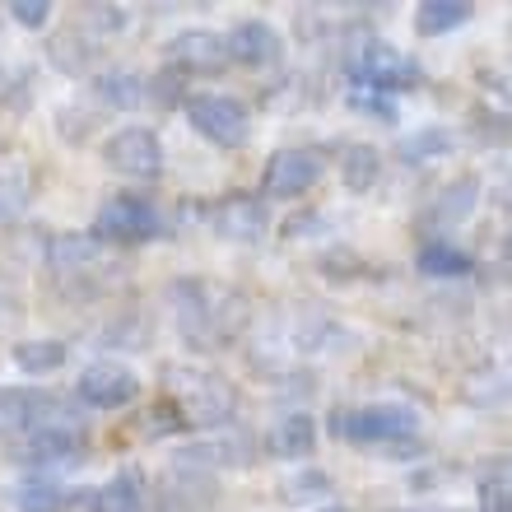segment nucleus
<instances>
[{"mask_svg": "<svg viewBox=\"0 0 512 512\" xmlns=\"http://www.w3.org/2000/svg\"><path fill=\"white\" fill-rule=\"evenodd\" d=\"M168 382H173V410L182 415V424L191 429H210V424H224L233 415V387L215 373H201V368H168Z\"/></svg>", "mask_w": 512, "mask_h": 512, "instance_id": "f257e3e1", "label": "nucleus"}, {"mask_svg": "<svg viewBox=\"0 0 512 512\" xmlns=\"http://www.w3.org/2000/svg\"><path fill=\"white\" fill-rule=\"evenodd\" d=\"M419 419L415 410L405 405H368V410H345V415H331V433L345 438V443H364V447H396L405 438H415Z\"/></svg>", "mask_w": 512, "mask_h": 512, "instance_id": "f03ea898", "label": "nucleus"}, {"mask_svg": "<svg viewBox=\"0 0 512 512\" xmlns=\"http://www.w3.org/2000/svg\"><path fill=\"white\" fill-rule=\"evenodd\" d=\"M159 233V210H154V201H145V196H112V201H103V210H98L94 219V238L98 243H117V247H135V243H149Z\"/></svg>", "mask_w": 512, "mask_h": 512, "instance_id": "7ed1b4c3", "label": "nucleus"}, {"mask_svg": "<svg viewBox=\"0 0 512 512\" xmlns=\"http://www.w3.org/2000/svg\"><path fill=\"white\" fill-rule=\"evenodd\" d=\"M187 122L196 126L210 145H224V149H243L247 135H252V117H247V108L229 94L187 98Z\"/></svg>", "mask_w": 512, "mask_h": 512, "instance_id": "20e7f679", "label": "nucleus"}, {"mask_svg": "<svg viewBox=\"0 0 512 512\" xmlns=\"http://www.w3.org/2000/svg\"><path fill=\"white\" fill-rule=\"evenodd\" d=\"M350 75L354 89H373V94H401V89H415L424 80V70L415 61H405L387 42H368L364 52L350 61Z\"/></svg>", "mask_w": 512, "mask_h": 512, "instance_id": "39448f33", "label": "nucleus"}, {"mask_svg": "<svg viewBox=\"0 0 512 512\" xmlns=\"http://www.w3.org/2000/svg\"><path fill=\"white\" fill-rule=\"evenodd\" d=\"M103 163H108L112 173H126V177H159L163 145H159V135L145 131V126H126V131L103 140Z\"/></svg>", "mask_w": 512, "mask_h": 512, "instance_id": "423d86ee", "label": "nucleus"}, {"mask_svg": "<svg viewBox=\"0 0 512 512\" xmlns=\"http://www.w3.org/2000/svg\"><path fill=\"white\" fill-rule=\"evenodd\" d=\"M168 66L187 80V75H224L229 66V42L219 38V33H205V28H187V33H177L168 47Z\"/></svg>", "mask_w": 512, "mask_h": 512, "instance_id": "0eeeda50", "label": "nucleus"}, {"mask_svg": "<svg viewBox=\"0 0 512 512\" xmlns=\"http://www.w3.org/2000/svg\"><path fill=\"white\" fill-rule=\"evenodd\" d=\"M322 177V159L312 149H280L266 159V173H261V191L275 196V201H294L308 187H317Z\"/></svg>", "mask_w": 512, "mask_h": 512, "instance_id": "6e6552de", "label": "nucleus"}, {"mask_svg": "<svg viewBox=\"0 0 512 512\" xmlns=\"http://www.w3.org/2000/svg\"><path fill=\"white\" fill-rule=\"evenodd\" d=\"M75 396L84 405H94V410H122V405H131L140 396V378L126 364H94L80 373Z\"/></svg>", "mask_w": 512, "mask_h": 512, "instance_id": "1a4fd4ad", "label": "nucleus"}, {"mask_svg": "<svg viewBox=\"0 0 512 512\" xmlns=\"http://www.w3.org/2000/svg\"><path fill=\"white\" fill-rule=\"evenodd\" d=\"M84 452V429H28L10 443V457L24 466H66Z\"/></svg>", "mask_w": 512, "mask_h": 512, "instance_id": "9d476101", "label": "nucleus"}, {"mask_svg": "<svg viewBox=\"0 0 512 512\" xmlns=\"http://www.w3.org/2000/svg\"><path fill=\"white\" fill-rule=\"evenodd\" d=\"M210 224H215L219 238H233V243H256V238H266V205L247 196V191H233L224 201L210 205Z\"/></svg>", "mask_w": 512, "mask_h": 512, "instance_id": "9b49d317", "label": "nucleus"}, {"mask_svg": "<svg viewBox=\"0 0 512 512\" xmlns=\"http://www.w3.org/2000/svg\"><path fill=\"white\" fill-rule=\"evenodd\" d=\"M224 42H229V61H238V66H252V70L280 66V56H284L280 33H275L266 19H243V24L233 28Z\"/></svg>", "mask_w": 512, "mask_h": 512, "instance_id": "f8f14e48", "label": "nucleus"}, {"mask_svg": "<svg viewBox=\"0 0 512 512\" xmlns=\"http://www.w3.org/2000/svg\"><path fill=\"white\" fill-rule=\"evenodd\" d=\"M317 447V424L308 415H284L280 424H270L266 452L270 457H308Z\"/></svg>", "mask_w": 512, "mask_h": 512, "instance_id": "ddd939ff", "label": "nucleus"}, {"mask_svg": "<svg viewBox=\"0 0 512 512\" xmlns=\"http://www.w3.org/2000/svg\"><path fill=\"white\" fill-rule=\"evenodd\" d=\"M475 5L471 0H424L415 10V28L424 33V38H443V33H452V28L471 24Z\"/></svg>", "mask_w": 512, "mask_h": 512, "instance_id": "4468645a", "label": "nucleus"}, {"mask_svg": "<svg viewBox=\"0 0 512 512\" xmlns=\"http://www.w3.org/2000/svg\"><path fill=\"white\" fill-rule=\"evenodd\" d=\"M419 270L424 275H433V280H461V275H471L475 270V261L461 247H452L447 238H429V243L419 247Z\"/></svg>", "mask_w": 512, "mask_h": 512, "instance_id": "2eb2a0df", "label": "nucleus"}, {"mask_svg": "<svg viewBox=\"0 0 512 512\" xmlns=\"http://www.w3.org/2000/svg\"><path fill=\"white\" fill-rule=\"evenodd\" d=\"M145 508V480L140 471H117L94 494V512H140Z\"/></svg>", "mask_w": 512, "mask_h": 512, "instance_id": "dca6fc26", "label": "nucleus"}, {"mask_svg": "<svg viewBox=\"0 0 512 512\" xmlns=\"http://www.w3.org/2000/svg\"><path fill=\"white\" fill-rule=\"evenodd\" d=\"M378 173H382V154L373 145H345L340 154V182L350 191H368L378 187Z\"/></svg>", "mask_w": 512, "mask_h": 512, "instance_id": "f3484780", "label": "nucleus"}, {"mask_svg": "<svg viewBox=\"0 0 512 512\" xmlns=\"http://www.w3.org/2000/svg\"><path fill=\"white\" fill-rule=\"evenodd\" d=\"M94 94L108 103V108H140L145 103V80L131 75V70H103L94 80Z\"/></svg>", "mask_w": 512, "mask_h": 512, "instance_id": "a211bd4d", "label": "nucleus"}, {"mask_svg": "<svg viewBox=\"0 0 512 512\" xmlns=\"http://www.w3.org/2000/svg\"><path fill=\"white\" fill-rule=\"evenodd\" d=\"M447 149H452V135H447L443 126H424V131H415V135H401L396 159L401 163H429V159H438V154H447Z\"/></svg>", "mask_w": 512, "mask_h": 512, "instance_id": "6ab92c4d", "label": "nucleus"}, {"mask_svg": "<svg viewBox=\"0 0 512 512\" xmlns=\"http://www.w3.org/2000/svg\"><path fill=\"white\" fill-rule=\"evenodd\" d=\"M14 503H19V512H66L70 489H61L56 480H24Z\"/></svg>", "mask_w": 512, "mask_h": 512, "instance_id": "aec40b11", "label": "nucleus"}, {"mask_svg": "<svg viewBox=\"0 0 512 512\" xmlns=\"http://www.w3.org/2000/svg\"><path fill=\"white\" fill-rule=\"evenodd\" d=\"M14 364L24 373H56L66 364V345L61 340H24V345H14Z\"/></svg>", "mask_w": 512, "mask_h": 512, "instance_id": "412c9836", "label": "nucleus"}, {"mask_svg": "<svg viewBox=\"0 0 512 512\" xmlns=\"http://www.w3.org/2000/svg\"><path fill=\"white\" fill-rule=\"evenodd\" d=\"M475 191H480V182L475 177H461L457 187H447L443 196H438V205L429 210V219H438V224H457V219L471 215L475 205Z\"/></svg>", "mask_w": 512, "mask_h": 512, "instance_id": "4be33fe9", "label": "nucleus"}, {"mask_svg": "<svg viewBox=\"0 0 512 512\" xmlns=\"http://www.w3.org/2000/svg\"><path fill=\"white\" fill-rule=\"evenodd\" d=\"M33 401H38V391H0V438L33 429Z\"/></svg>", "mask_w": 512, "mask_h": 512, "instance_id": "5701e85b", "label": "nucleus"}, {"mask_svg": "<svg viewBox=\"0 0 512 512\" xmlns=\"http://www.w3.org/2000/svg\"><path fill=\"white\" fill-rule=\"evenodd\" d=\"M480 512H512V480L508 475H485L480 480Z\"/></svg>", "mask_w": 512, "mask_h": 512, "instance_id": "b1692460", "label": "nucleus"}, {"mask_svg": "<svg viewBox=\"0 0 512 512\" xmlns=\"http://www.w3.org/2000/svg\"><path fill=\"white\" fill-rule=\"evenodd\" d=\"M182 84H187V80H182V75L168 66V70H159V75L145 84V89H149L145 98H154L159 108H177V103H182Z\"/></svg>", "mask_w": 512, "mask_h": 512, "instance_id": "393cba45", "label": "nucleus"}, {"mask_svg": "<svg viewBox=\"0 0 512 512\" xmlns=\"http://www.w3.org/2000/svg\"><path fill=\"white\" fill-rule=\"evenodd\" d=\"M145 429H140V438H163V433H173V429H187L182 424V415L173 410V401H159L154 410H145V419H140Z\"/></svg>", "mask_w": 512, "mask_h": 512, "instance_id": "a878e982", "label": "nucleus"}, {"mask_svg": "<svg viewBox=\"0 0 512 512\" xmlns=\"http://www.w3.org/2000/svg\"><path fill=\"white\" fill-rule=\"evenodd\" d=\"M28 201V177L24 173H0V219L19 215Z\"/></svg>", "mask_w": 512, "mask_h": 512, "instance_id": "bb28decb", "label": "nucleus"}, {"mask_svg": "<svg viewBox=\"0 0 512 512\" xmlns=\"http://www.w3.org/2000/svg\"><path fill=\"white\" fill-rule=\"evenodd\" d=\"M284 503H303L308 494H331V480L322 471H308V475H294V480H284L280 485Z\"/></svg>", "mask_w": 512, "mask_h": 512, "instance_id": "cd10ccee", "label": "nucleus"}, {"mask_svg": "<svg viewBox=\"0 0 512 512\" xmlns=\"http://www.w3.org/2000/svg\"><path fill=\"white\" fill-rule=\"evenodd\" d=\"M350 103L359 112H368V117H382V122H396V108H391L382 94H373V89H350Z\"/></svg>", "mask_w": 512, "mask_h": 512, "instance_id": "c85d7f7f", "label": "nucleus"}, {"mask_svg": "<svg viewBox=\"0 0 512 512\" xmlns=\"http://www.w3.org/2000/svg\"><path fill=\"white\" fill-rule=\"evenodd\" d=\"M10 14L24 28H42L47 24V14H52V5H47V0H10Z\"/></svg>", "mask_w": 512, "mask_h": 512, "instance_id": "c756f323", "label": "nucleus"}, {"mask_svg": "<svg viewBox=\"0 0 512 512\" xmlns=\"http://www.w3.org/2000/svg\"><path fill=\"white\" fill-rule=\"evenodd\" d=\"M94 14V24L98 28H122L126 24V14L122 10H112V5H98V10H89Z\"/></svg>", "mask_w": 512, "mask_h": 512, "instance_id": "7c9ffc66", "label": "nucleus"}, {"mask_svg": "<svg viewBox=\"0 0 512 512\" xmlns=\"http://www.w3.org/2000/svg\"><path fill=\"white\" fill-rule=\"evenodd\" d=\"M326 512H350V508H326Z\"/></svg>", "mask_w": 512, "mask_h": 512, "instance_id": "2f4dec72", "label": "nucleus"}]
</instances>
